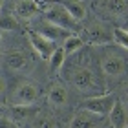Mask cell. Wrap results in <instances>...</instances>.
<instances>
[{"instance_id": "44dd1931", "label": "cell", "mask_w": 128, "mask_h": 128, "mask_svg": "<svg viewBox=\"0 0 128 128\" xmlns=\"http://www.w3.org/2000/svg\"><path fill=\"white\" fill-rule=\"evenodd\" d=\"M13 117H15V121H24L28 117V106H15Z\"/></svg>"}, {"instance_id": "8fae6325", "label": "cell", "mask_w": 128, "mask_h": 128, "mask_svg": "<svg viewBox=\"0 0 128 128\" xmlns=\"http://www.w3.org/2000/svg\"><path fill=\"white\" fill-rule=\"evenodd\" d=\"M60 6L64 9L70 13V16H72L73 20H82L84 16H86V9H84V6L80 0H59Z\"/></svg>"}, {"instance_id": "9a60e30c", "label": "cell", "mask_w": 128, "mask_h": 128, "mask_svg": "<svg viewBox=\"0 0 128 128\" xmlns=\"http://www.w3.org/2000/svg\"><path fill=\"white\" fill-rule=\"evenodd\" d=\"M82 38L77 37V35H70V37L64 40V46H62V50H64V53L66 55H73L75 51H79V50H82Z\"/></svg>"}, {"instance_id": "cb8c5ba5", "label": "cell", "mask_w": 128, "mask_h": 128, "mask_svg": "<svg viewBox=\"0 0 128 128\" xmlns=\"http://www.w3.org/2000/svg\"><path fill=\"white\" fill-rule=\"evenodd\" d=\"M0 9H2V0H0Z\"/></svg>"}, {"instance_id": "5b68a950", "label": "cell", "mask_w": 128, "mask_h": 128, "mask_svg": "<svg viewBox=\"0 0 128 128\" xmlns=\"http://www.w3.org/2000/svg\"><path fill=\"white\" fill-rule=\"evenodd\" d=\"M4 62H6V66L11 68V70H24L28 64H30V57H28L26 51L11 50L4 55Z\"/></svg>"}, {"instance_id": "d6986e66", "label": "cell", "mask_w": 128, "mask_h": 128, "mask_svg": "<svg viewBox=\"0 0 128 128\" xmlns=\"http://www.w3.org/2000/svg\"><path fill=\"white\" fill-rule=\"evenodd\" d=\"M114 38H115V42L119 46H123V48L128 50V31L121 30V28H115L114 30Z\"/></svg>"}, {"instance_id": "603a6c76", "label": "cell", "mask_w": 128, "mask_h": 128, "mask_svg": "<svg viewBox=\"0 0 128 128\" xmlns=\"http://www.w3.org/2000/svg\"><path fill=\"white\" fill-rule=\"evenodd\" d=\"M4 92H6V80L0 77V95H4Z\"/></svg>"}, {"instance_id": "3957f363", "label": "cell", "mask_w": 128, "mask_h": 128, "mask_svg": "<svg viewBox=\"0 0 128 128\" xmlns=\"http://www.w3.org/2000/svg\"><path fill=\"white\" fill-rule=\"evenodd\" d=\"M28 37H30V44L33 46V50L38 53L40 59L50 60V57L53 55V51L57 50V44L53 42V40L46 38L44 35H40L38 31H30Z\"/></svg>"}, {"instance_id": "52a82bcc", "label": "cell", "mask_w": 128, "mask_h": 128, "mask_svg": "<svg viewBox=\"0 0 128 128\" xmlns=\"http://www.w3.org/2000/svg\"><path fill=\"white\" fill-rule=\"evenodd\" d=\"M102 66V72L106 75H121L124 72V59L119 55H106L101 62Z\"/></svg>"}, {"instance_id": "7402d4cb", "label": "cell", "mask_w": 128, "mask_h": 128, "mask_svg": "<svg viewBox=\"0 0 128 128\" xmlns=\"http://www.w3.org/2000/svg\"><path fill=\"white\" fill-rule=\"evenodd\" d=\"M0 128H15V124L8 117H0Z\"/></svg>"}, {"instance_id": "4fadbf2b", "label": "cell", "mask_w": 128, "mask_h": 128, "mask_svg": "<svg viewBox=\"0 0 128 128\" xmlns=\"http://www.w3.org/2000/svg\"><path fill=\"white\" fill-rule=\"evenodd\" d=\"M15 13L16 16H20V18H31V16H35L38 13L37 6L33 4V0H20L18 4H16L15 8Z\"/></svg>"}, {"instance_id": "7a4b0ae2", "label": "cell", "mask_w": 128, "mask_h": 128, "mask_svg": "<svg viewBox=\"0 0 128 128\" xmlns=\"http://www.w3.org/2000/svg\"><path fill=\"white\" fill-rule=\"evenodd\" d=\"M115 101H117V99H115L114 94H104V95H99V97H90V99H86V101L82 102V110H88V112L102 117V115L110 114V110L114 108Z\"/></svg>"}, {"instance_id": "ba28073f", "label": "cell", "mask_w": 128, "mask_h": 128, "mask_svg": "<svg viewBox=\"0 0 128 128\" xmlns=\"http://www.w3.org/2000/svg\"><path fill=\"white\" fill-rule=\"evenodd\" d=\"M108 119H110V124H112V128H124L126 123H128V114H126V108L124 104L121 101H115L114 108L110 110L108 114Z\"/></svg>"}, {"instance_id": "7c38bea8", "label": "cell", "mask_w": 128, "mask_h": 128, "mask_svg": "<svg viewBox=\"0 0 128 128\" xmlns=\"http://www.w3.org/2000/svg\"><path fill=\"white\" fill-rule=\"evenodd\" d=\"M104 8L114 16L119 18L128 16V0H104Z\"/></svg>"}, {"instance_id": "9c48e42d", "label": "cell", "mask_w": 128, "mask_h": 128, "mask_svg": "<svg viewBox=\"0 0 128 128\" xmlns=\"http://www.w3.org/2000/svg\"><path fill=\"white\" fill-rule=\"evenodd\" d=\"M72 80H73V84L77 86L80 92H86L88 88L94 86V75H92V72H90V70H86V68L75 70L73 75H72Z\"/></svg>"}, {"instance_id": "30bf717a", "label": "cell", "mask_w": 128, "mask_h": 128, "mask_svg": "<svg viewBox=\"0 0 128 128\" xmlns=\"http://www.w3.org/2000/svg\"><path fill=\"white\" fill-rule=\"evenodd\" d=\"M40 35H44L46 38H50V40H53V42H57V40H66L70 37V31L68 30H62V28L59 26H53V24H50V22H46L44 20V24L42 28H40Z\"/></svg>"}, {"instance_id": "277c9868", "label": "cell", "mask_w": 128, "mask_h": 128, "mask_svg": "<svg viewBox=\"0 0 128 128\" xmlns=\"http://www.w3.org/2000/svg\"><path fill=\"white\" fill-rule=\"evenodd\" d=\"M37 97H38L37 86L31 82H22L16 86V90L13 94V101L16 102L15 106H30V104L37 101Z\"/></svg>"}, {"instance_id": "5bb4252c", "label": "cell", "mask_w": 128, "mask_h": 128, "mask_svg": "<svg viewBox=\"0 0 128 128\" xmlns=\"http://www.w3.org/2000/svg\"><path fill=\"white\" fill-rule=\"evenodd\" d=\"M48 99H50V102L53 104V106H62V104H66V101H68V94L60 84H53L50 88Z\"/></svg>"}, {"instance_id": "484cf974", "label": "cell", "mask_w": 128, "mask_h": 128, "mask_svg": "<svg viewBox=\"0 0 128 128\" xmlns=\"http://www.w3.org/2000/svg\"><path fill=\"white\" fill-rule=\"evenodd\" d=\"M0 37H2V33H0Z\"/></svg>"}, {"instance_id": "d4e9b609", "label": "cell", "mask_w": 128, "mask_h": 128, "mask_svg": "<svg viewBox=\"0 0 128 128\" xmlns=\"http://www.w3.org/2000/svg\"><path fill=\"white\" fill-rule=\"evenodd\" d=\"M124 128H128V123H126V126H124Z\"/></svg>"}, {"instance_id": "8992f818", "label": "cell", "mask_w": 128, "mask_h": 128, "mask_svg": "<svg viewBox=\"0 0 128 128\" xmlns=\"http://www.w3.org/2000/svg\"><path fill=\"white\" fill-rule=\"evenodd\" d=\"M101 123V117L95 114L88 112V110H82L73 117L70 128H97V124Z\"/></svg>"}, {"instance_id": "e0dca14e", "label": "cell", "mask_w": 128, "mask_h": 128, "mask_svg": "<svg viewBox=\"0 0 128 128\" xmlns=\"http://www.w3.org/2000/svg\"><path fill=\"white\" fill-rule=\"evenodd\" d=\"M88 40L92 44H106L108 42V37H106V33H104L102 30H95V28H92V30H88Z\"/></svg>"}, {"instance_id": "ffe728a7", "label": "cell", "mask_w": 128, "mask_h": 128, "mask_svg": "<svg viewBox=\"0 0 128 128\" xmlns=\"http://www.w3.org/2000/svg\"><path fill=\"white\" fill-rule=\"evenodd\" d=\"M35 128H55V123L50 117L42 115V117H38L37 121H35Z\"/></svg>"}, {"instance_id": "ac0fdd59", "label": "cell", "mask_w": 128, "mask_h": 128, "mask_svg": "<svg viewBox=\"0 0 128 128\" xmlns=\"http://www.w3.org/2000/svg\"><path fill=\"white\" fill-rule=\"evenodd\" d=\"M18 28V22L11 15H0V30L2 31H15Z\"/></svg>"}, {"instance_id": "2e32d148", "label": "cell", "mask_w": 128, "mask_h": 128, "mask_svg": "<svg viewBox=\"0 0 128 128\" xmlns=\"http://www.w3.org/2000/svg\"><path fill=\"white\" fill-rule=\"evenodd\" d=\"M64 60H66V53H64L62 46H59V48L53 51V55L50 57V68H51V72H59V70L64 66Z\"/></svg>"}, {"instance_id": "6da1fadb", "label": "cell", "mask_w": 128, "mask_h": 128, "mask_svg": "<svg viewBox=\"0 0 128 128\" xmlns=\"http://www.w3.org/2000/svg\"><path fill=\"white\" fill-rule=\"evenodd\" d=\"M44 20L50 22V24H53V26L62 28V30H68V31L77 30V20H73L72 16H70V13L60 4L59 6H51L50 9H46L44 11Z\"/></svg>"}]
</instances>
